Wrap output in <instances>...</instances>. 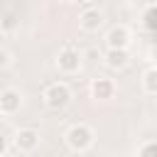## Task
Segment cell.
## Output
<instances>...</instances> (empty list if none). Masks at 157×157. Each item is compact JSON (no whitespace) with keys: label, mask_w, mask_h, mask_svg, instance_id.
<instances>
[{"label":"cell","mask_w":157,"mask_h":157,"mask_svg":"<svg viewBox=\"0 0 157 157\" xmlns=\"http://www.w3.org/2000/svg\"><path fill=\"white\" fill-rule=\"evenodd\" d=\"M44 103L52 108V110H61L71 103V91L66 83H49L44 88Z\"/></svg>","instance_id":"obj_1"},{"label":"cell","mask_w":157,"mask_h":157,"mask_svg":"<svg viewBox=\"0 0 157 157\" xmlns=\"http://www.w3.org/2000/svg\"><path fill=\"white\" fill-rule=\"evenodd\" d=\"M66 142H69L71 150L83 152V150H88V147L93 145V130H91L88 125L78 123V125H74V128L66 132Z\"/></svg>","instance_id":"obj_2"},{"label":"cell","mask_w":157,"mask_h":157,"mask_svg":"<svg viewBox=\"0 0 157 157\" xmlns=\"http://www.w3.org/2000/svg\"><path fill=\"white\" fill-rule=\"evenodd\" d=\"M56 64H59L61 71L74 74V71H78V66H81V54H78L74 47H64V49L59 52V56H56Z\"/></svg>","instance_id":"obj_3"},{"label":"cell","mask_w":157,"mask_h":157,"mask_svg":"<svg viewBox=\"0 0 157 157\" xmlns=\"http://www.w3.org/2000/svg\"><path fill=\"white\" fill-rule=\"evenodd\" d=\"M20 105H22V96H20V91H15V88H5V91H0V113L12 115V113L20 110Z\"/></svg>","instance_id":"obj_4"},{"label":"cell","mask_w":157,"mask_h":157,"mask_svg":"<svg viewBox=\"0 0 157 157\" xmlns=\"http://www.w3.org/2000/svg\"><path fill=\"white\" fill-rule=\"evenodd\" d=\"M78 25H81V29H86V32H96V29L103 25V12H101L98 7H88V10H83V12L78 15Z\"/></svg>","instance_id":"obj_5"},{"label":"cell","mask_w":157,"mask_h":157,"mask_svg":"<svg viewBox=\"0 0 157 157\" xmlns=\"http://www.w3.org/2000/svg\"><path fill=\"white\" fill-rule=\"evenodd\" d=\"M15 145H17L20 152H32V150L39 145V132L25 128V130H20V132L15 135Z\"/></svg>","instance_id":"obj_6"},{"label":"cell","mask_w":157,"mask_h":157,"mask_svg":"<svg viewBox=\"0 0 157 157\" xmlns=\"http://www.w3.org/2000/svg\"><path fill=\"white\" fill-rule=\"evenodd\" d=\"M105 39H108V49H128L130 32H128V27H113Z\"/></svg>","instance_id":"obj_7"},{"label":"cell","mask_w":157,"mask_h":157,"mask_svg":"<svg viewBox=\"0 0 157 157\" xmlns=\"http://www.w3.org/2000/svg\"><path fill=\"white\" fill-rule=\"evenodd\" d=\"M113 91H115V86H113L110 78H96V81L91 83V93H93V98H98V101L110 98Z\"/></svg>","instance_id":"obj_8"},{"label":"cell","mask_w":157,"mask_h":157,"mask_svg":"<svg viewBox=\"0 0 157 157\" xmlns=\"http://www.w3.org/2000/svg\"><path fill=\"white\" fill-rule=\"evenodd\" d=\"M128 59H130L128 49H108V54H105V64L110 69H123L128 64Z\"/></svg>","instance_id":"obj_9"},{"label":"cell","mask_w":157,"mask_h":157,"mask_svg":"<svg viewBox=\"0 0 157 157\" xmlns=\"http://www.w3.org/2000/svg\"><path fill=\"white\" fill-rule=\"evenodd\" d=\"M142 86H145V91H147L150 96H155V93H157V69H155V66H150V69L145 71Z\"/></svg>","instance_id":"obj_10"},{"label":"cell","mask_w":157,"mask_h":157,"mask_svg":"<svg viewBox=\"0 0 157 157\" xmlns=\"http://www.w3.org/2000/svg\"><path fill=\"white\" fill-rule=\"evenodd\" d=\"M155 15H157V5H155V2H150V5L145 7V17H142V20H145V29H147V32H152V29H155Z\"/></svg>","instance_id":"obj_11"},{"label":"cell","mask_w":157,"mask_h":157,"mask_svg":"<svg viewBox=\"0 0 157 157\" xmlns=\"http://www.w3.org/2000/svg\"><path fill=\"white\" fill-rule=\"evenodd\" d=\"M137 157H157V145H155L152 140H150V142H145V145L140 147Z\"/></svg>","instance_id":"obj_12"},{"label":"cell","mask_w":157,"mask_h":157,"mask_svg":"<svg viewBox=\"0 0 157 157\" xmlns=\"http://www.w3.org/2000/svg\"><path fill=\"white\" fill-rule=\"evenodd\" d=\"M7 64H10V54H7L5 49H0V69H5Z\"/></svg>","instance_id":"obj_13"},{"label":"cell","mask_w":157,"mask_h":157,"mask_svg":"<svg viewBox=\"0 0 157 157\" xmlns=\"http://www.w3.org/2000/svg\"><path fill=\"white\" fill-rule=\"evenodd\" d=\"M2 152H5V137L0 135V155H2Z\"/></svg>","instance_id":"obj_14"}]
</instances>
